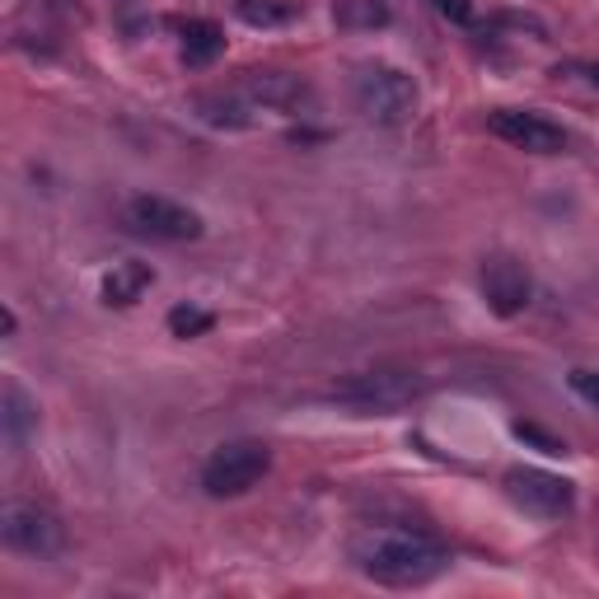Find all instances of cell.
Returning a JSON list of instances; mask_svg holds the SVG:
<instances>
[{"label":"cell","instance_id":"cell-21","mask_svg":"<svg viewBox=\"0 0 599 599\" xmlns=\"http://www.w3.org/2000/svg\"><path fill=\"white\" fill-rule=\"evenodd\" d=\"M0 328H5V338H14V328H20V319H14V309H10V305L0 309Z\"/></svg>","mask_w":599,"mask_h":599},{"label":"cell","instance_id":"cell-19","mask_svg":"<svg viewBox=\"0 0 599 599\" xmlns=\"http://www.w3.org/2000/svg\"><path fill=\"white\" fill-rule=\"evenodd\" d=\"M567 385H572V394L580 398V403H590V408L599 412V371L576 365V371H567Z\"/></svg>","mask_w":599,"mask_h":599},{"label":"cell","instance_id":"cell-16","mask_svg":"<svg viewBox=\"0 0 599 599\" xmlns=\"http://www.w3.org/2000/svg\"><path fill=\"white\" fill-rule=\"evenodd\" d=\"M342 24H361V28H375V24H389V5L385 0H347L338 10Z\"/></svg>","mask_w":599,"mask_h":599},{"label":"cell","instance_id":"cell-10","mask_svg":"<svg viewBox=\"0 0 599 599\" xmlns=\"http://www.w3.org/2000/svg\"><path fill=\"white\" fill-rule=\"evenodd\" d=\"M506 496L529 515H543V520H562L576 502V488L567 478L548 473V469H510L506 473Z\"/></svg>","mask_w":599,"mask_h":599},{"label":"cell","instance_id":"cell-11","mask_svg":"<svg viewBox=\"0 0 599 599\" xmlns=\"http://www.w3.org/2000/svg\"><path fill=\"white\" fill-rule=\"evenodd\" d=\"M192 108H197V118H202L207 127H225V131H239L254 122V104H248V94L244 90H215V94H197L192 98Z\"/></svg>","mask_w":599,"mask_h":599},{"label":"cell","instance_id":"cell-4","mask_svg":"<svg viewBox=\"0 0 599 599\" xmlns=\"http://www.w3.org/2000/svg\"><path fill=\"white\" fill-rule=\"evenodd\" d=\"M272 469V449L262 441H225L211 449V459L202 463V488L207 496H244L248 488H258Z\"/></svg>","mask_w":599,"mask_h":599},{"label":"cell","instance_id":"cell-6","mask_svg":"<svg viewBox=\"0 0 599 599\" xmlns=\"http://www.w3.org/2000/svg\"><path fill=\"white\" fill-rule=\"evenodd\" d=\"M127 225L137 235H150V239H164V244H188L202 235V215L192 207L174 202V197H160V192H141L127 202Z\"/></svg>","mask_w":599,"mask_h":599},{"label":"cell","instance_id":"cell-12","mask_svg":"<svg viewBox=\"0 0 599 599\" xmlns=\"http://www.w3.org/2000/svg\"><path fill=\"white\" fill-rule=\"evenodd\" d=\"M33 426H38V403H33L14 379H5V385H0V431H5V445L24 449Z\"/></svg>","mask_w":599,"mask_h":599},{"label":"cell","instance_id":"cell-9","mask_svg":"<svg viewBox=\"0 0 599 599\" xmlns=\"http://www.w3.org/2000/svg\"><path fill=\"white\" fill-rule=\"evenodd\" d=\"M488 131L502 137L515 150H529V155H562L567 150V131H562L553 118L529 108H496L488 113Z\"/></svg>","mask_w":599,"mask_h":599},{"label":"cell","instance_id":"cell-17","mask_svg":"<svg viewBox=\"0 0 599 599\" xmlns=\"http://www.w3.org/2000/svg\"><path fill=\"white\" fill-rule=\"evenodd\" d=\"M239 20L258 24V28H272V24L291 20V5H277V0H239Z\"/></svg>","mask_w":599,"mask_h":599},{"label":"cell","instance_id":"cell-13","mask_svg":"<svg viewBox=\"0 0 599 599\" xmlns=\"http://www.w3.org/2000/svg\"><path fill=\"white\" fill-rule=\"evenodd\" d=\"M155 286V268L150 262H118L104 286H98V295H104V305H137V300Z\"/></svg>","mask_w":599,"mask_h":599},{"label":"cell","instance_id":"cell-14","mask_svg":"<svg viewBox=\"0 0 599 599\" xmlns=\"http://www.w3.org/2000/svg\"><path fill=\"white\" fill-rule=\"evenodd\" d=\"M221 52H225V33H221V24L192 20L188 28H183V61H188V66H211Z\"/></svg>","mask_w":599,"mask_h":599},{"label":"cell","instance_id":"cell-5","mask_svg":"<svg viewBox=\"0 0 599 599\" xmlns=\"http://www.w3.org/2000/svg\"><path fill=\"white\" fill-rule=\"evenodd\" d=\"M0 539L24 557H57L66 548V525L38 502H5L0 506Z\"/></svg>","mask_w":599,"mask_h":599},{"label":"cell","instance_id":"cell-15","mask_svg":"<svg viewBox=\"0 0 599 599\" xmlns=\"http://www.w3.org/2000/svg\"><path fill=\"white\" fill-rule=\"evenodd\" d=\"M215 328V314L202 305H174L169 309V332L174 338H207Z\"/></svg>","mask_w":599,"mask_h":599},{"label":"cell","instance_id":"cell-22","mask_svg":"<svg viewBox=\"0 0 599 599\" xmlns=\"http://www.w3.org/2000/svg\"><path fill=\"white\" fill-rule=\"evenodd\" d=\"M580 71H586V80H590V85H599V66H580Z\"/></svg>","mask_w":599,"mask_h":599},{"label":"cell","instance_id":"cell-18","mask_svg":"<svg viewBox=\"0 0 599 599\" xmlns=\"http://www.w3.org/2000/svg\"><path fill=\"white\" fill-rule=\"evenodd\" d=\"M510 431H515V441L535 445V449H543V455H567V445H562L557 436H548V431H543V426H535V422H515Z\"/></svg>","mask_w":599,"mask_h":599},{"label":"cell","instance_id":"cell-1","mask_svg":"<svg viewBox=\"0 0 599 599\" xmlns=\"http://www.w3.org/2000/svg\"><path fill=\"white\" fill-rule=\"evenodd\" d=\"M352 567L375 586H426L449 567V548L412 525H365L352 539Z\"/></svg>","mask_w":599,"mask_h":599},{"label":"cell","instance_id":"cell-8","mask_svg":"<svg viewBox=\"0 0 599 599\" xmlns=\"http://www.w3.org/2000/svg\"><path fill=\"white\" fill-rule=\"evenodd\" d=\"M478 286H482V300H488V309L496 314V319H515V314H525L529 300H535L529 268L510 254H492L488 262H482Z\"/></svg>","mask_w":599,"mask_h":599},{"label":"cell","instance_id":"cell-3","mask_svg":"<svg viewBox=\"0 0 599 599\" xmlns=\"http://www.w3.org/2000/svg\"><path fill=\"white\" fill-rule=\"evenodd\" d=\"M352 104L361 108L365 122L403 127V122H412L422 94H418V80H412L408 71H398V66H389V61H371L352 75Z\"/></svg>","mask_w":599,"mask_h":599},{"label":"cell","instance_id":"cell-2","mask_svg":"<svg viewBox=\"0 0 599 599\" xmlns=\"http://www.w3.org/2000/svg\"><path fill=\"white\" fill-rule=\"evenodd\" d=\"M426 394V375L408 371V365H375V371H356L338 379L328 389V398L338 408L365 412V418H389V412L412 408Z\"/></svg>","mask_w":599,"mask_h":599},{"label":"cell","instance_id":"cell-7","mask_svg":"<svg viewBox=\"0 0 599 599\" xmlns=\"http://www.w3.org/2000/svg\"><path fill=\"white\" fill-rule=\"evenodd\" d=\"M239 90L248 94L254 108H272V113H286V118H314L319 113V94L295 71H244Z\"/></svg>","mask_w":599,"mask_h":599},{"label":"cell","instance_id":"cell-20","mask_svg":"<svg viewBox=\"0 0 599 599\" xmlns=\"http://www.w3.org/2000/svg\"><path fill=\"white\" fill-rule=\"evenodd\" d=\"M431 5L449 24H473V0H431Z\"/></svg>","mask_w":599,"mask_h":599}]
</instances>
